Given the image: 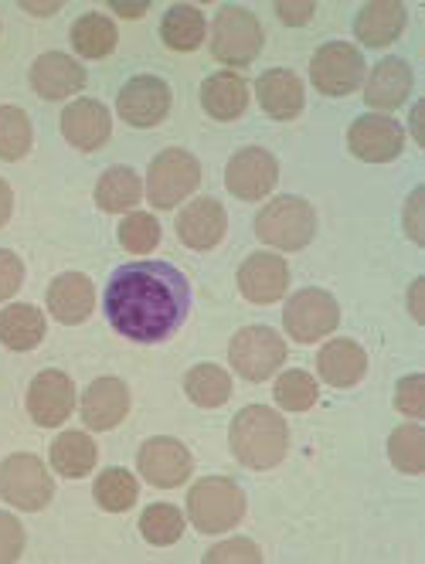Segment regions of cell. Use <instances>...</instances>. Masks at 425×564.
Masks as SVG:
<instances>
[{
	"instance_id": "cell-1",
	"label": "cell",
	"mask_w": 425,
	"mask_h": 564,
	"mask_svg": "<svg viewBox=\"0 0 425 564\" xmlns=\"http://www.w3.org/2000/svg\"><path fill=\"white\" fill-rule=\"evenodd\" d=\"M102 310L109 327L120 337L137 344H161L174 337L187 319L190 282L171 262H127L109 275Z\"/></svg>"
},
{
	"instance_id": "cell-2",
	"label": "cell",
	"mask_w": 425,
	"mask_h": 564,
	"mask_svg": "<svg viewBox=\"0 0 425 564\" xmlns=\"http://www.w3.org/2000/svg\"><path fill=\"white\" fill-rule=\"evenodd\" d=\"M290 449V425L280 412L249 405L231 422V453L249 469H273Z\"/></svg>"
},
{
	"instance_id": "cell-3",
	"label": "cell",
	"mask_w": 425,
	"mask_h": 564,
	"mask_svg": "<svg viewBox=\"0 0 425 564\" xmlns=\"http://www.w3.org/2000/svg\"><path fill=\"white\" fill-rule=\"evenodd\" d=\"M255 235L273 249L299 252V249L310 246L314 235H317V212L310 208V200H303L296 194L276 197L259 212Z\"/></svg>"
},
{
	"instance_id": "cell-4",
	"label": "cell",
	"mask_w": 425,
	"mask_h": 564,
	"mask_svg": "<svg viewBox=\"0 0 425 564\" xmlns=\"http://www.w3.org/2000/svg\"><path fill=\"white\" fill-rule=\"evenodd\" d=\"M187 517L201 534H221L246 517V494L236 479L208 476L187 494Z\"/></svg>"
},
{
	"instance_id": "cell-5",
	"label": "cell",
	"mask_w": 425,
	"mask_h": 564,
	"mask_svg": "<svg viewBox=\"0 0 425 564\" xmlns=\"http://www.w3.org/2000/svg\"><path fill=\"white\" fill-rule=\"evenodd\" d=\"M201 184V164L195 153L187 150H164L161 156H153V164L146 171V197L153 200V208L171 212L181 205L184 197H190Z\"/></svg>"
},
{
	"instance_id": "cell-6",
	"label": "cell",
	"mask_w": 425,
	"mask_h": 564,
	"mask_svg": "<svg viewBox=\"0 0 425 564\" xmlns=\"http://www.w3.org/2000/svg\"><path fill=\"white\" fill-rule=\"evenodd\" d=\"M52 494H55V482L37 456L18 453L0 463V497H4L11 507L37 513L48 507Z\"/></svg>"
},
{
	"instance_id": "cell-7",
	"label": "cell",
	"mask_w": 425,
	"mask_h": 564,
	"mask_svg": "<svg viewBox=\"0 0 425 564\" xmlns=\"http://www.w3.org/2000/svg\"><path fill=\"white\" fill-rule=\"evenodd\" d=\"M228 360L246 381H265L283 368L286 340L273 327H242L231 337Z\"/></svg>"
},
{
	"instance_id": "cell-8",
	"label": "cell",
	"mask_w": 425,
	"mask_h": 564,
	"mask_svg": "<svg viewBox=\"0 0 425 564\" xmlns=\"http://www.w3.org/2000/svg\"><path fill=\"white\" fill-rule=\"evenodd\" d=\"M262 52V24L246 8H221L211 24V55L225 65H249Z\"/></svg>"
},
{
	"instance_id": "cell-9",
	"label": "cell",
	"mask_w": 425,
	"mask_h": 564,
	"mask_svg": "<svg viewBox=\"0 0 425 564\" xmlns=\"http://www.w3.org/2000/svg\"><path fill=\"white\" fill-rule=\"evenodd\" d=\"M286 334L299 344H314L327 334L337 330L340 324V306L330 293L324 290H299L283 313Z\"/></svg>"
},
{
	"instance_id": "cell-10",
	"label": "cell",
	"mask_w": 425,
	"mask_h": 564,
	"mask_svg": "<svg viewBox=\"0 0 425 564\" xmlns=\"http://www.w3.org/2000/svg\"><path fill=\"white\" fill-rule=\"evenodd\" d=\"M310 78L324 96H351L364 83V58L355 45L330 42L317 48L310 62Z\"/></svg>"
},
{
	"instance_id": "cell-11",
	"label": "cell",
	"mask_w": 425,
	"mask_h": 564,
	"mask_svg": "<svg viewBox=\"0 0 425 564\" xmlns=\"http://www.w3.org/2000/svg\"><path fill=\"white\" fill-rule=\"evenodd\" d=\"M116 109H120V119H127L130 127L150 130L171 112V86L157 75H137L116 96Z\"/></svg>"
},
{
	"instance_id": "cell-12",
	"label": "cell",
	"mask_w": 425,
	"mask_h": 564,
	"mask_svg": "<svg viewBox=\"0 0 425 564\" xmlns=\"http://www.w3.org/2000/svg\"><path fill=\"white\" fill-rule=\"evenodd\" d=\"M347 147L364 164H389L405 150V130L392 116H361L347 130Z\"/></svg>"
},
{
	"instance_id": "cell-13",
	"label": "cell",
	"mask_w": 425,
	"mask_h": 564,
	"mask_svg": "<svg viewBox=\"0 0 425 564\" xmlns=\"http://www.w3.org/2000/svg\"><path fill=\"white\" fill-rule=\"evenodd\" d=\"M280 181L276 156L262 147H246L228 160L225 167V187L239 200H262Z\"/></svg>"
},
{
	"instance_id": "cell-14",
	"label": "cell",
	"mask_w": 425,
	"mask_h": 564,
	"mask_svg": "<svg viewBox=\"0 0 425 564\" xmlns=\"http://www.w3.org/2000/svg\"><path fill=\"white\" fill-rule=\"evenodd\" d=\"M137 466L143 473L146 482L161 490H174L181 482L190 476V453L187 446H181L177 438L171 435H157V438H146L140 446V456H137Z\"/></svg>"
},
{
	"instance_id": "cell-15",
	"label": "cell",
	"mask_w": 425,
	"mask_h": 564,
	"mask_svg": "<svg viewBox=\"0 0 425 564\" xmlns=\"http://www.w3.org/2000/svg\"><path fill=\"white\" fill-rule=\"evenodd\" d=\"M75 409V384L65 371H42L28 388V412L37 425L55 429Z\"/></svg>"
},
{
	"instance_id": "cell-16",
	"label": "cell",
	"mask_w": 425,
	"mask_h": 564,
	"mask_svg": "<svg viewBox=\"0 0 425 564\" xmlns=\"http://www.w3.org/2000/svg\"><path fill=\"white\" fill-rule=\"evenodd\" d=\"M239 290L249 303H280L290 290V265L283 256H249L239 269Z\"/></svg>"
},
{
	"instance_id": "cell-17",
	"label": "cell",
	"mask_w": 425,
	"mask_h": 564,
	"mask_svg": "<svg viewBox=\"0 0 425 564\" xmlns=\"http://www.w3.org/2000/svg\"><path fill=\"white\" fill-rule=\"evenodd\" d=\"M112 133V119L109 109L99 99H75L65 112H62V137L75 147V150H99Z\"/></svg>"
},
{
	"instance_id": "cell-18",
	"label": "cell",
	"mask_w": 425,
	"mask_h": 564,
	"mask_svg": "<svg viewBox=\"0 0 425 564\" xmlns=\"http://www.w3.org/2000/svg\"><path fill=\"white\" fill-rule=\"evenodd\" d=\"M225 228H228V218H225V208L218 205L215 197L190 200V205L177 218V238L195 252L215 249L218 241L225 238Z\"/></svg>"
},
{
	"instance_id": "cell-19",
	"label": "cell",
	"mask_w": 425,
	"mask_h": 564,
	"mask_svg": "<svg viewBox=\"0 0 425 564\" xmlns=\"http://www.w3.org/2000/svg\"><path fill=\"white\" fill-rule=\"evenodd\" d=\"M86 86V68L62 55V52H48L31 65V89L42 99H68L75 93H83Z\"/></svg>"
},
{
	"instance_id": "cell-20",
	"label": "cell",
	"mask_w": 425,
	"mask_h": 564,
	"mask_svg": "<svg viewBox=\"0 0 425 564\" xmlns=\"http://www.w3.org/2000/svg\"><path fill=\"white\" fill-rule=\"evenodd\" d=\"M130 412V391L120 378H99L83 394V422L92 432L116 429Z\"/></svg>"
},
{
	"instance_id": "cell-21",
	"label": "cell",
	"mask_w": 425,
	"mask_h": 564,
	"mask_svg": "<svg viewBox=\"0 0 425 564\" xmlns=\"http://www.w3.org/2000/svg\"><path fill=\"white\" fill-rule=\"evenodd\" d=\"M48 310L58 324H86L96 310V290H92V279L83 272H65L58 275L52 286H48Z\"/></svg>"
},
{
	"instance_id": "cell-22",
	"label": "cell",
	"mask_w": 425,
	"mask_h": 564,
	"mask_svg": "<svg viewBox=\"0 0 425 564\" xmlns=\"http://www.w3.org/2000/svg\"><path fill=\"white\" fill-rule=\"evenodd\" d=\"M255 96H259V106L286 123V119H296L303 112V83L299 75L290 72V68H269L259 75L255 83Z\"/></svg>"
},
{
	"instance_id": "cell-23",
	"label": "cell",
	"mask_w": 425,
	"mask_h": 564,
	"mask_svg": "<svg viewBox=\"0 0 425 564\" xmlns=\"http://www.w3.org/2000/svg\"><path fill=\"white\" fill-rule=\"evenodd\" d=\"M412 93V68L402 58H384L364 83V102L371 109H399Z\"/></svg>"
},
{
	"instance_id": "cell-24",
	"label": "cell",
	"mask_w": 425,
	"mask_h": 564,
	"mask_svg": "<svg viewBox=\"0 0 425 564\" xmlns=\"http://www.w3.org/2000/svg\"><path fill=\"white\" fill-rule=\"evenodd\" d=\"M402 28H405V4H399V0H371L355 21V34L368 48L392 45L402 34Z\"/></svg>"
},
{
	"instance_id": "cell-25",
	"label": "cell",
	"mask_w": 425,
	"mask_h": 564,
	"mask_svg": "<svg viewBox=\"0 0 425 564\" xmlns=\"http://www.w3.org/2000/svg\"><path fill=\"white\" fill-rule=\"evenodd\" d=\"M201 106L211 119H221V123L239 119L249 106L246 78L236 72H215L211 78H205V86H201Z\"/></svg>"
},
{
	"instance_id": "cell-26",
	"label": "cell",
	"mask_w": 425,
	"mask_h": 564,
	"mask_svg": "<svg viewBox=\"0 0 425 564\" xmlns=\"http://www.w3.org/2000/svg\"><path fill=\"white\" fill-rule=\"evenodd\" d=\"M317 371L330 388H351L368 375V354L355 340H330L317 357Z\"/></svg>"
},
{
	"instance_id": "cell-27",
	"label": "cell",
	"mask_w": 425,
	"mask_h": 564,
	"mask_svg": "<svg viewBox=\"0 0 425 564\" xmlns=\"http://www.w3.org/2000/svg\"><path fill=\"white\" fill-rule=\"evenodd\" d=\"M45 340V313L31 303H14L0 313V344L8 350H34Z\"/></svg>"
},
{
	"instance_id": "cell-28",
	"label": "cell",
	"mask_w": 425,
	"mask_h": 564,
	"mask_svg": "<svg viewBox=\"0 0 425 564\" xmlns=\"http://www.w3.org/2000/svg\"><path fill=\"white\" fill-rule=\"evenodd\" d=\"M143 184L133 167H109L96 184V205L106 215H123L140 205Z\"/></svg>"
},
{
	"instance_id": "cell-29",
	"label": "cell",
	"mask_w": 425,
	"mask_h": 564,
	"mask_svg": "<svg viewBox=\"0 0 425 564\" xmlns=\"http://www.w3.org/2000/svg\"><path fill=\"white\" fill-rule=\"evenodd\" d=\"M205 14L195 4H174L161 21V37L171 52H195L205 42Z\"/></svg>"
},
{
	"instance_id": "cell-30",
	"label": "cell",
	"mask_w": 425,
	"mask_h": 564,
	"mask_svg": "<svg viewBox=\"0 0 425 564\" xmlns=\"http://www.w3.org/2000/svg\"><path fill=\"white\" fill-rule=\"evenodd\" d=\"M96 459H99V449L86 432H65L52 442V466H55V473H62L68 479L89 476Z\"/></svg>"
},
{
	"instance_id": "cell-31",
	"label": "cell",
	"mask_w": 425,
	"mask_h": 564,
	"mask_svg": "<svg viewBox=\"0 0 425 564\" xmlns=\"http://www.w3.org/2000/svg\"><path fill=\"white\" fill-rule=\"evenodd\" d=\"M184 391L198 409H221L231 398V378L218 365H198L184 378Z\"/></svg>"
},
{
	"instance_id": "cell-32",
	"label": "cell",
	"mask_w": 425,
	"mask_h": 564,
	"mask_svg": "<svg viewBox=\"0 0 425 564\" xmlns=\"http://www.w3.org/2000/svg\"><path fill=\"white\" fill-rule=\"evenodd\" d=\"M72 45L83 58H106L116 48V24L106 14H83L72 24Z\"/></svg>"
},
{
	"instance_id": "cell-33",
	"label": "cell",
	"mask_w": 425,
	"mask_h": 564,
	"mask_svg": "<svg viewBox=\"0 0 425 564\" xmlns=\"http://www.w3.org/2000/svg\"><path fill=\"white\" fill-rule=\"evenodd\" d=\"M140 534L153 547H167V544L181 541V534H184V517L171 503H153L140 517Z\"/></svg>"
},
{
	"instance_id": "cell-34",
	"label": "cell",
	"mask_w": 425,
	"mask_h": 564,
	"mask_svg": "<svg viewBox=\"0 0 425 564\" xmlns=\"http://www.w3.org/2000/svg\"><path fill=\"white\" fill-rule=\"evenodd\" d=\"M137 494H140V487H137L133 473H127V469H120V466L106 469V473L96 479V500H99V507L109 510V513H123V510H130V507L137 503Z\"/></svg>"
},
{
	"instance_id": "cell-35",
	"label": "cell",
	"mask_w": 425,
	"mask_h": 564,
	"mask_svg": "<svg viewBox=\"0 0 425 564\" xmlns=\"http://www.w3.org/2000/svg\"><path fill=\"white\" fill-rule=\"evenodd\" d=\"M389 459L399 473L418 476L425 469V432L418 425H402L389 438Z\"/></svg>"
},
{
	"instance_id": "cell-36",
	"label": "cell",
	"mask_w": 425,
	"mask_h": 564,
	"mask_svg": "<svg viewBox=\"0 0 425 564\" xmlns=\"http://www.w3.org/2000/svg\"><path fill=\"white\" fill-rule=\"evenodd\" d=\"M31 119L18 106H0V160H21L31 150Z\"/></svg>"
},
{
	"instance_id": "cell-37",
	"label": "cell",
	"mask_w": 425,
	"mask_h": 564,
	"mask_svg": "<svg viewBox=\"0 0 425 564\" xmlns=\"http://www.w3.org/2000/svg\"><path fill=\"white\" fill-rule=\"evenodd\" d=\"M276 405L286 412H306L317 405V381L306 371H286L276 381Z\"/></svg>"
},
{
	"instance_id": "cell-38",
	"label": "cell",
	"mask_w": 425,
	"mask_h": 564,
	"mask_svg": "<svg viewBox=\"0 0 425 564\" xmlns=\"http://www.w3.org/2000/svg\"><path fill=\"white\" fill-rule=\"evenodd\" d=\"M161 241V221L146 215V212H133L123 225H120V246L133 256H146L157 249Z\"/></svg>"
},
{
	"instance_id": "cell-39",
	"label": "cell",
	"mask_w": 425,
	"mask_h": 564,
	"mask_svg": "<svg viewBox=\"0 0 425 564\" xmlns=\"http://www.w3.org/2000/svg\"><path fill=\"white\" fill-rule=\"evenodd\" d=\"M395 409L405 412L408 419H422L425 415V378L422 375H408L399 381L395 388Z\"/></svg>"
},
{
	"instance_id": "cell-40",
	"label": "cell",
	"mask_w": 425,
	"mask_h": 564,
	"mask_svg": "<svg viewBox=\"0 0 425 564\" xmlns=\"http://www.w3.org/2000/svg\"><path fill=\"white\" fill-rule=\"evenodd\" d=\"M205 561H208V564H225V561H246V564H259V561H262V551H259L252 541H246V538H236V541H225V544L211 547V551L205 554Z\"/></svg>"
},
{
	"instance_id": "cell-41",
	"label": "cell",
	"mask_w": 425,
	"mask_h": 564,
	"mask_svg": "<svg viewBox=\"0 0 425 564\" xmlns=\"http://www.w3.org/2000/svg\"><path fill=\"white\" fill-rule=\"evenodd\" d=\"M24 551V528L18 523V517L0 510V564L18 561Z\"/></svg>"
},
{
	"instance_id": "cell-42",
	"label": "cell",
	"mask_w": 425,
	"mask_h": 564,
	"mask_svg": "<svg viewBox=\"0 0 425 564\" xmlns=\"http://www.w3.org/2000/svg\"><path fill=\"white\" fill-rule=\"evenodd\" d=\"M21 282H24V262L14 252L0 249V303L11 300L21 290Z\"/></svg>"
},
{
	"instance_id": "cell-43",
	"label": "cell",
	"mask_w": 425,
	"mask_h": 564,
	"mask_svg": "<svg viewBox=\"0 0 425 564\" xmlns=\"http://www.w3.org/2000/svg\"><path fill=\"white\" fill-rule=\"evenodd\" d=\"M314 11H317L314 0H296V4H290V0H280V4H276V14H280L283 24H306V21L314 18Z\"/></svg>"
},
{
	"instance_id": "cell-44",
	"label": "cell",
	"mask_w": 425,
	"mask_h": 564,
	"mask_svg": "<svg viewBox=\"0 0 425 564\" xmlns=\"http://www.w3.org/2000/svg\"><path fill=\"white\" fill-rule=\"evenodd\" d=\"M422 200H425V191L418 187L412 197H408V205H405V231H408V238L412 241H418V246H422V241H425V235H422Z\"/></svg>"
},
{
	"instance_id": "cell-45",
	"label": "cell",
	"mask_w": 425,
	"mask_h": 564,
	"mask_svg": "<svg viewBox=\"0 0 425 564\" xmlns=\"http://www.w3.org/2000/svg\"><path fill=\"white\" fill-rule=\"evenodd\" d=\"M14 215V194L8 187V181H0V228H4Z\"/></svg>"
},
{
	"instance_id": "cell-46",
	"label": "cell",
	"mask_w": 425,
	"mask_h": 564,
	"mask_svg": "<svg viewBox=\"0 0 425 564\" xmlns=\"http://www.w3.org/2000/svg\"><path fill=\"white\" fill-rule=\"evenodd\" d=\"M146 8H150V4H120V0L112 4V11H116V14H123V18H140Z\"/></svg>"
},
{
	"instance_id": "cell-47",
	"label": "cell",
	"mask_w": 425,
	"mask_h": 564,
	"mask_svg": "<svg viewBox=\"0 0 425 564\" xmlns=\"http://www.w3.org/2000/svg\"><path fill=\"white\" fill-rule=\"evenodd\" d=\"M24 11H31V14H55L58 4H24Z\"/></svg>"
}]
</instances>
